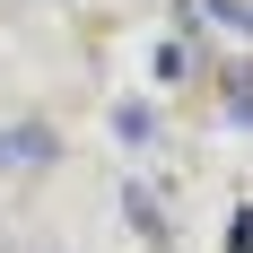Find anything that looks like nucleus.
<instances>
[{
	"label": "nucleus",
	"mask_w": 253,
	"mask_h": 253,
	"mask_svg": "<svg viewBox=\"0 0 253 253\" xmlns=\"http://www.w3.org/2000/svg\"><path fill=\"white\" fill-rule=\"evenodd\" d=\"M44 157H52V131H44V123L0 131V166H44Z\"/></svg>",
	"instance_id": "1"
}]
</instances>
